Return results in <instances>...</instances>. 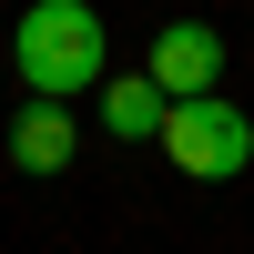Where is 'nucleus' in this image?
Wrapping results in <instances>:
<instances>
[{
	"mask_svg": "<svg viewBox=\"0 0 254 254\" xmlns=\"http://www.w3.org/2000/svg\"><path fill=\"white\" fill-rule=\"evenodd\" d=\"M10 61H20V81H31V102H71L81 81H102V20L81 10V0H41V10H20Z\"/></svg>",
	"mask_w": 254,
	"mask_h": 254,
	"instance_id": "obj_1",
	"label": "nucleus"
},
{
	"mask_svg": "<svg viewBox=\"0 0 254 254\" xmlns=\"http://www.w3.org/2000/svg\"><path fill=\"white\" fill-rule=\"evenodd\" d=\"M163 153H173L193 183H224V173L254 163V122L234 112V102H173V112H163Z\"/></svg>",
	"mask_w": 254,
	"mask_h": 254,
	"instance_id": "obj_2",
	"label": "nucleus"
},
{
	"mask_svg": "<svg viewBox=\"0 0 254 254\" xmlns=\"http://www.w3.org/2000/svg\"><path fill=\"white\" fill-rule=\"evenodd\" d=\"M142 81H153L163 102H214V81H224V31H214V20H173V31H153Z\"/></svg>",
	"mask_w": 254,
	"mask_h": 254,
	"instance_id": "obj_3",
	"label": "nucleus"
},
{
	"mask_svg": "<svg viewBox=\"0 0 254 254\" xmlns=\"http://www.w3.org/2000/svg\"><path fill=\"white\" fill-rule=\"evenodd\" d=\"M10 163H20V173H61V163H71V122H61V102H31V112L10 122Z\"/></svg>",
	"mask_w": 254,
	"mask_h": 254,
	"instance_id": "obj_4",
	"label": "nucleus"
},
{
	"mask_svg": "<svg viewBox=\"0 0 254 254\" xmlns=\"http://www.w3.org/2000/svg\"><path fill=\"white\" fill-rule=\"evenodd\" d=\"M163 112H173V102H163L153 81H102V132L142 142V132H163Z\"/></svg>",
	"mask_w": 254,
	"mask_h": 254,
	"instance_id": "obj_5",
	"label": "nucleus"
}]
</instances>
